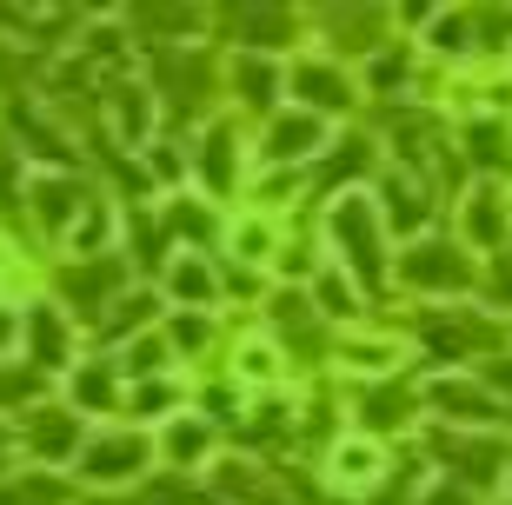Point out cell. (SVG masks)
I'll use <instances>...</instances> for the list:
<instances>
[{"instance_id": "cell-1", "label": "cell", "mask_w": 512, "mask_h": 505, "mask_svg": "<svg viewBox=\"0 0 512 505\" xmlns=\"http://www.w3.org/2000/svg\"><path fill=\"white\" fill-rule=\"evenodd\" d=\"M326 253H333V266H340L346 280L360 286V293H373V286L393 273V253H386V226H380V206H373V193H340V200L326 206Z\"/></svg>"}, {"instance_id": "cell-2", "label": "cell", "mask_w": 512, "mask_h": 505, "mask_svg": "<svg viewBox=\"0 0 512 505\" xmlns=\"http://www.w3.org/2000/svg\"><path fill=\"white\" fill-rule=\"evenodd\" d=\"M393 273L413 286L419 300H459V293L479 286V266H473V253H466L459 240H413L393 260Z\"/></svg>"}, {"instance_id": "cell-3", "label": "cell", "mask_w": 512, "mask_h": 505, "mask_svg": "<svg viewBox=\"0 0 512 505\" xmlns=\"http://www.w3.org/2000/svg\"><path fill=\"white\" fill-rule=\"evenodd\" d=\"M60 286V313L67 319H87V326H100V319L114 313L120 300H127V266H120V253H94V260H67L54 273Z\"/></svg>"}, {"instance_id": "cell-4", "label": "cell", "mask_w": 512, "mask_h": 505, "mask_svg": "<svg viewBox=\"0 0 512 505\" xmlns=\"http://www.w3.org/2000/svg\"><path fill=\"white\" fill-rule=\"evenodd\" d=\"M80 479L87 486H100V492H120V486H133L140 472L153 466V439L140 426H107V432H87V446H80Z\"/></svg>"}, {"instance_id": "cell-5", "label": "cell", "mask_w": 512, "mask_h": 505, "mask_svg": "<svg viewBox=\"0 0 512 505\" xmlns=\"http://www.w3.org/2000/svg\"><path fill=\"white\" fill-rule=\"evenodd\" d=\"M426 452L439 459V479H459V486H473L479 499H486V486L512 466V452L499 446L493 432H459V426H439L433 439H426Z\"/></svg>"}, {"instance_id": "cell-6", "label": "cell", "mask_w": 512, "mask_h": 505, "mask_svg": "<svg viewBox=\"0 0 512 505\" xmlns=\"http://www.w3.org/2000/svg\"><path fill=\"white\" fill-rule=\"evenodd\" d=\"M326 153V120L320 113H306V107H280L273 120L260 127V167L273 173H313V160Z\"/></svg>"}, {"instance_id": "cell-7", "label": "cell", "mask_w": 512, "mask_h": 505, "mask_svg": "<svg viewBox=\"0 0 512 505\" xmlns=\"http://www.w3.org/2000/svg\"><path fill=\"white\" fill-rule=\"evenodd\" d=\"M413 333L439 366H459V359H473V353H499V346H506L499 326H486V319H473V313H453V306H433Z\"/></svg>"}, {"instance_id": "cell-8", "label": "cell", "mask_w": 512, "mask_h": 505, "mask_svg": "<svg viewBox=\"0 0 512 505\" xmlns=\"http://www.w3.org/2000/svg\"><path fill=\"white\" fill-rule=\"evenodd\" d=\"M80 446H87V419H80L74 406H34V412H20V452L40 459L47 472L67 466V459H80Z\"/></svg>"}, {"instance_id": "cell-9", "label": "cell", "mask_w": 512, "mask_h": 505, "mask_svg": "<svg viewBox=\"0 0 512 505\" xmlns=\"http://www.w3.org/2000/svg\"><path fill=\"white\" fill-rule=\"evenodd\" d=\"M100 193L87 187V180H74V173H47V180H34L27 187V206H34V226L47 233V240H74L80 220H87V206H94Z\"/></svg>"}, {"instance_id": "cell-10", "label": "cell", "mask_w": 512, "mask_h": 505, "mask_svg": "<svg viewBox=\"0 0 512 505\" xmlns=\"http://www.w3.org/2000/svg\"><path fill=\"white\" fill-rule=\"evenodd\" d=\"M286 100L306 113H346L353 107V74H346L333 54H300L293 67H286Z\"/></svg>"}, {"instance_id": "cell-11", "label": "cell", "mask_w": 512, "mask_h": 505, "mask_svg": "<svg viewBox=\"0 0 512 505\" xmlns=\"http://www.w3.org/2000/svg\"><path fill=\"white\" fill-rule=\"evenodd\" d=\"M459 246L466 253H506L512 246V200L499 180H479L473 193H466V206H459Z\"/></svg>"}, {"instance_id": "cell-12", "label": "cell", "mask_w": 512, "mask_h": 505, "mask_svg": "<svg viewBox=\"0 0 512 505\" xmlns=\"http://www.w3.org/2000/svg\"><path fill=\"white\" fill-rule=\"evenodd\" d=\"M20 346H27V366H40V373H74V319L60 313V306L34 300L27 313H20Z\"/></svg>"}, {"instance_id": "cell-13", "label": "cell", "mask_w": 512, "mask_h": 505, "mask_svg": "<svg viewBox=\"0 0 512 505\" xmlns=\"http://www.w3.org/2000/svg\"><path fill=\"white\" fill-rule=\"evenodd\" d=\"M373 206H380L386 240H426V220H433V193H426V180H413V173L386 167V173H380V193H373Z\"/></svg>"}, {"instance_id": "cell-14", "label": "cell", "mask_w": 512, "mask_h": 505, "mask_svg": "<svg viewBox=\"0 0 512 505\" xmlns=\"http://www.w3.org/2000/svg\"><path fill=\"white\" fill-rule=\"evenodd\" d=\"M386 472H393V466H386V446H380V439H366V432H346L340 446L326 452V479H333L340 492H353V499L380 492Z\"/></svg>"}, {"instance_id": "cell-15", "label": "cell", "mask_w": 512, "mask_h": 505, "mask_svg": "<svg viewBox=\"0 0 512 505\" xmlns=\"http://www.w3.org/2000/svg\"><path fill=\"white\" fill-rule=\"evenodd\" d=\"M207 452H213V419H200V412H173L167 426L153 432V459L173 479H193V472L207 466Z\"/></svg>"}, {"instance_id": "cell-16", "label": "cell", "mask_w": 512, "mask_h": 505, "mask_svg": "<svg viewBox=\"0 0 512 505\" xmlns=\"http://www.w3.org/2000/svg\"><path fill=\"white\" fill-rule=\"evenodd\" d=\"M193 180L207 193H233L240 187V133L227 120H213L200 140H193Z\"/></svg>"}, {"instance_id": "cell-17", "label": "cell", "mask_w": 512, "mask_h": 505, "mask_svg": "<svg viewBox=\"0 0 512 505\" xmlns=\"http://www.w3.org/2000/svg\"><path fill=\"white\" fill-rule=\"evenodd\" d=\"M74 393H67V406L80 412V419H87V412H107V419H114V412H127V373H120V366H100V359H87V366H74Z\"/></svg>"}, {"instance_id": "cell-18", "label": "cell", "mask_w": 512, "mask_h": 505, "mask_svg": "<svg viewBox=\"0 0 512 505\" xmlns=\"http://www.w3.org/2000/svg\"><path fill=\"white\" fill-rule=\"evenodd\" d=\"M167 293L180 300V313H207L213 300H220V273H213V260L207 253H173V266H167Z\"/></svg>"}, {"instance_id": "cell-19", "label": "cell", "mask_w": 512, "mask_h": 505, "mask_svg": "<svg viewBox=\"0 0 512 505\" xmlns=\"http://www.w3.org/2000/svg\"><path fill=\"white\" fill-rule=\"evenodd\" d=\"M280 87H286V74L266 54H240V60H233V94H240V107H253V113H266V120H273V113L286 107Z\"/></svg>"}, {"instance_id": "cell-20", "label": "cell", "mask_w": 512, "mask_h": 505, "mask_svg": "<svg viewBox=\"0 0 512 505\" xmlns=\"http://www.w3.org/2000/svg\"><path fill=\"white\" fill-rule=\"evenodd\" d=\"M380 27H386V14H320V34H326V47H333V60H373V54H386V47H373L380 40Z\"/></svg>"}, {"instance_id": "cell-21", "label": "cell", "mask_w": 512, "mask_h": 505, "mask_svg": "<svg viewBox=\"0 0 512 505\" xmlns=\"http://www.w3.org/2000/svg\"><path fill=\"white\" fill-rule=\"evenodd\" d=\"M360 432L373 439V432H399L406 419H419V386H406V379H393V386H373V393L360 399Z\"/></svg>"}, {"instance_id": "cell-22", "label": "cell", "mask_w": 512, "mask_h": 505, "mask_svg": "<svg viewBox=\"0 0 512 505\" xmlns=\"http://www.w3.org/2000/svg\"><path fill=\"white\" fill-rule=\"evenodd\" d=\"M306 300H313V313L326 306V319H340V326H353V319L366 313V293L353 280H346L340 266H326V273H313V286H306Z\"/></svg>"}, {"instance_id": "cell-23", "label": "cell", "mask_w": 512, "mask_h": 505, "mask_svg": "<svg viewBox=\"0 0 512 505\" xmlns=\"http://www.w3.org/2000/svg\"><path fill=\"white\" fill-rule=\"evenodd\" d=\"M0 505H74L54 472H0Z\"/></svg>"}, {"instance_id": "cell-24", "label": "cell", "mask_w": 512, "mask_h": 505, "mask_svg": "<svg viewBox=\"0 0 512 505\" xmlns=\"http://www.w3.org/2000/svg\"><path fill=\"white\" fill-rule=\"evenodd\" d=\"M233 386L273 393V386H280V346H273V339H247V346L233 353Z\"/></svg>"}, {"instance_id": "cell-25", "label": "cell", "mask_w": 512, "mask_h": 505, "mask_svg": "<svg viewBox=\"0 0 512 505\" xmlns=\"http://www.w3.org/2000/svg\"><path fill=\"white\" fill-rule=\"evenodd\" d=\"M47 393V373L27 359H0V412H34V399Z\"/></svg>"}, {"instance_id": "cell-26", "label": "cell", "mask_w": 512, "mask_h": 505, "mask_svg": "<svg viewBox=\"0 0 512 505\" xmlns=\"http://www.w3.org/2000/svg\"><path fill=\"white\" fill-rule=\"evenodd\" d=\"M147 313H160V300H153L147 286H133L127 300L94 326V339H140V333H147Z\"/></svg>"}, {"instance_id": "cell-27", "label": "cell", "mask_w": 512, "mask_h": 505, "mask_svg": "<svg viewBox=\"0 0 512 505\" xmlns=\"http://www.w3.org/2000/svg\"><path fill=\"white\" fill-rule=\"evenodd\" d=\"M340 359H346V373L386 379L399 366V339H340Z\"/></svg>"}, {"instance_id": "cell-28", "label": "cell", "mask_w": 512, "mask_h": 505, "mask_svg": "<svg viewBox=\"0 0 512 505\" xmlns=\"http://www.w3.org/2000/svg\"><path fill=\"white\" fill-rule=\"evenodd\" d=\"M107 107H114V120H120V133H127V140H147V133H153V100H147V87H140V80H120Z\"/></svg>"}, {"instance_id": "cell-29", "label": "cell", "mask_w": 512, "mask_h": 505, "mask_svg": "<svg viewBox=\"0 0 512 505\" xmlns=\"http://www.w3.org/2000/svg\"><path fill=\"white\" fill-rule=\"evenodd\" d=\"M207 339H213V313H173V319H167V346H173V359L200 353Z\"/></svg>"}, {"instance_id": "cell-30", "label": "cell", "mask_w": 512, "mask_h": 505, "mask_svg": "<svg viewBox=\"0 0 512 505\" xmlns=\"http://www.w3.org/2000/svg\"><path fill=\"white\" fill-rule=\"evenodd\" d=\"M413 505H486V499H479L473 486H459V479H439V472H433V479L413 492Z\"/></svg>"}, {"instance_id": "cell-31", "label": "cell", "mask_w": 512, "mask_h": 505, "mask_svg": "<svg viewBox=\"0 0 512 505\" xmlns=\"http://www.w3.org/2000/svg\"><path fill=\"white\" fill-rule=\"evenodd\" d=\"M479 280H486V300H493L499 313H512V246L486 260V273H479Z\"/></svg>"}, {"instance_id": "cell-32", "label": "cell", "mask_w": 512, "mask_h": 505, "mask_svg": "<svg viewBox=\"0 0 512 505\" xmlns=\"http://www.w3.org/2000/svg\"><path fill=\"white\" fill-rule=\"evenodd\" d=\"M7 346H20V319L0 306V353H7Z\"/></svg>"}, {"instance_id": "cell-33", "label": "cell", "mask_w": 512, "mask_h": 505, "mask_svg": "<svg viewBox=\"0 0 512 505\" xmlns=\"http://www.w3.org/2000/svg\"><path fill=\"white\" fill-rule=\"evenodd\" d=\"M14 452H20V439H14L7 426H0V472H7V459H14Z\"/></svg>"}, {"instance_id": "cell-34", "label": "cell", "mask_w": 512, "mask_h": 505, "mask_svg": "<svg viewBox=\"0 0 512 505\" xmlns=\"http://www.w3.org/2000/svg\"><path fill=\"white\" fill-rule=\"evenodd\" d=\"M94 505H153V499H120V492H107V499H94Z\"/></svg>"}, {"instance_id": "cell-35", "label": "cell", "mask_w": 512, "mask_h": 505, "mask_svg": "<svg viewBox=\"0 0 512 505\" xmlns=\"http://www.w3.org/2000/svg\"><path fill=\"white\" fill-rule=\"evenodd\" d=\"M499 505H512V499H499Z\"/></svg>"}]
</instances>
